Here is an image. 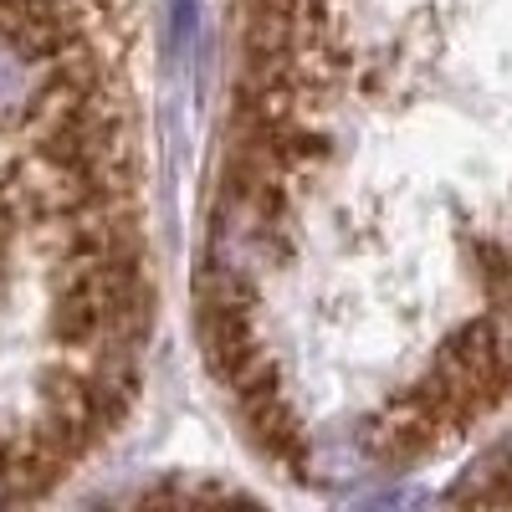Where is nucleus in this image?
Segmentation results:
<instances>
[{"mask_svg":"<svg viewBox=\"0 0 512 512\" xmlns=\"http://www.w3.org/2000/svg\"><path fill=\"white\" fill-rule=\"evenodd\" d=\"M16 492H11V482H6V472H0V502H11Z\"/></svg>","mask_w":512,"mask_h":512,"instance_id":"20e7f679","label":"nucleus"},{"mask_svg":"<svg viewBox=\"0 0 512 512\" xmlns=\"http://www.w3.org/2000/svg\"><path fill=\"white\" fill-rule=\"evenodd\" d=\"M487 328H492L497 359H502V369H507V379H512V303H507V308H497V313L487 318Z\"/></svg>","mask_w":512,"mask_h":512,"instance_id":"7ed1b4c3","label":"nucleus"},{"mask_svg":"<svg viewBox=\"0 0 512 512\" xmlns=\"http://www.w3.org/2000/svg\"><path fill=\"white\" fill-rule=\"evenodd\" d=\"M67 77V57L11 21H0V128L36 123L47 108V93Z\"/></svg>","mask_w":512,"mask_h":512,"instance_id":"f257e3e1","label":"nucleus"},{"mask_svg":"<svg viewBox=\"0 0 512 512\" xmlns=\"http://www.w3.org/2000/svg\"><path fill=\"white\" fill-rule=\"evenodd\" d=\"M195 36V0H169V57H180Z\"/></svg>","mask_w":512,"mask_h":512,"instance_id":"f03ea898","label":"nucleus"}]
</instances>
